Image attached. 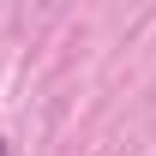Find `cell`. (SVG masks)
Segmentation results:
<instances>
[{"instance_id":"6da1fadb","label":"cell","mask_w":156,"mask_h":156,"mask_svg":"<svg viewBox=\"0 0 156 156\" xmlns=\"http://www.w3.org/2000/svg\"><path fill=\"white\" fill-rule=\"evenodd\" d=\"M0 156H12V150H6V144H0Z\"/></svg>"}]
</instances>
